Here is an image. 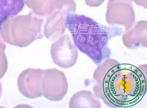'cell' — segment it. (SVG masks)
Segmentation results:
<instances>
[{"instance_id":"obj_10","label":"cell","mask_w":147,"mask_h":108,"mask_svg":"<svg viewBox=\"0 0 147 108\" xmlns=\"http://www.w3.org/2000/svg\"><path fill=\"white\" fill-rule=\"evenodd\" d=\"M70 108H100L101 105L94 93L88 90H82L75 93L69 102Z\"/></svg>"},{"instance_id":"obj_14","label":"cell","mask_w":147,"mask_h":108,"mask_svg":"<svg viewBox=\"0 0 147 108\" xmlns=\"http://www.w3.org/2000/svg\"><path fill=\"white\" fill-rule=\"evenodd\" d=\"M84 1L90 7H98L104 3L105 0H84Z\"/></svg>"},{"instance_id":"obj_16","label":"cell","mask_w":147,"mask_h":108,"mask_svg":"<svg viewBox=\"0 0 147 108\" xmlns=\"http://www.w3.org/2000/svg\"><path fill=\"white\" fill-rule=\"evenodd\" d=\"M2 93V87L1 83L0 82V97H1Z\"/></svg>"},{"instance_id":"obj_3","label":"cell","mask_w":147,"mask_h":108,"mask_svg":"<svg viewBox=\"0 0 147 108\" xmlns=\"http://www.w3.org/2000/svg\"><path fill=\"white\" fill-rule=\"evenodd\" d=\"M44 21L30 12L25 15L11 16L0 27V34L5 42L25 47L42 38Z\"/></svg>"},{"instance_id":"obj_1","label":"cell","mask_w":147,"mask_h":108,"mask_svg":"<svg viewBox=\"0 0 147 108\" xmlns=\"http://www.w3.org/2000/svg\"><path fill=\"white\" fill-rule=\"evenodd\" d=\"M95 95L110 108H129L139 104L147 92V64L121 63L107 59L93 74Z\"/></svg>"},{"instance_id":"obj_2","label":"cell","mask_w":147,"mask_h":108,"mask_svg":"<svg viewBox=\"0 0 147 108\" xmlns=\"http://www.w3.org/2000/svg\"><path fill=\"white\" fill-rule=\"evenodd\" d=\"M66 25L77 49L97 65L110 58L109 41L123 33L119 27L103 25L90 17L74 13L67 15Z\"/></svg>"},{"instance_id":"obj_4","label":"cell","mask_w":147,"mask_h":108,"mask_svg":"<svg viewBox=\"0 0 147 108\" xmlns=\"http://www.w3.org/2000/svg\"><path fill=\"white\" fill-rule=\"evenodd\" d=\"M76 4L74 0H57L52 11L46 16L44 34L54 42L64 34L66 29V18L69 13H74Z\"/></svg>"},{"instance_id":"obj_9","label":"cell","mask_w":147,"mask_h":108,"mask_svg":"<svg viewBox=\"0 0 147 108\" xmlns=\"http://www.w3.org/2000/svg\"><path fill=\"white\" fill-rule=\"evenodd\" d=\"M124 45L129 49L147 46V22L141 21L125 30L122 37Z\"/></svg>"},{"instance_id":"obj_7","label":"cell","mask_w":147,"mask_h":108,"mask_svg":"<svg viewBox=\"0 0 147 108\" xmlns=\"http://www.w3.org/2000/svg\"><path fill=\"white\" fill-rule=\"evenodd\" d=\"M51 54L54 63L64 69L74 66L78 57V49L68 34H63L52 43Z\"/></svg>"},{"instance_id":"obj_12","label":"cell","mask_w":147,"mask_h":108,"mask_svg":"<svg viewBox=\"0 0 147 108\" xmlns=\"http://www.w3.org/2000/svg\"><path fill=\"white\" fill-rule=\"evenodd\" d=\"M57 0H24V3L39 17L47 16L52 11Z\"/></svg>"},{"instance_id":"obj_6","label":"cell","mask_w":147,"mask_h":108,"mask_svg":"<svg viewBox=\"0 0 147 108\" xmlns=\"http://www.w3.org/2000/svg\"><path fill=\"white\" fill-rule=\"evenodd\" d=\"M106 21L111 25H120L130 28L136 21V15L131 0H109Z\"/></svg>"},{"instance_id":"obj_13","label":"cell","mask_w":147,"mask_h":108,"mask_svg":"<svg viewBox=\"0 0 147 108\" xmlns=\"http://www.w3.org/2000/svg\"><path fill=\"white\" fill-rule=\"evenodd\" d=\"M6 44L5 41L0 34V79L6 74L8 63L5 54Z\"/></svg>"},{"instance_id":"obj_8","label":"cell","mask_w":147,"mask_h":108,"mask_svg":"<svg viewBox=\"0 0 147 108\" xmlns=\"http://www.w3.org/2000/svg\"><path fill=\"white\" fill-rule=\"evenodd\" d=\"M42 69L29 68L20 74L18 87L24 96L36 98L42 96Z\"/></svg>"},{"instance_id":"obj_5","label":"cell","mask_w":147,"mask_h":108,"mask_svg":"<svg viewBox=\"0 0 147 108\" xmlns=\"http://www.w3.org/2000/svg\"><path fill=\"white\" fill-rule=\"evenodd\" d=\"M68 90L67 77L62 71L58 69L43 70L42 96L47 99L59 101L63 99Z\"/></svg>"},{"instance_id":"obj_15","label":"cell","mask_w":147,"mask_h":108,"mask_svg":"<svg viewBox=\"0 0 147 108\" xmlns=\"http://www.w3.org/2000/svg\"><path fill=\"white\" fill-rule=\"evenodd\" d=\"M134 1L137 5L142 6L144 8H147V0H131Z\"/></svg>"},{"instance_id":"obj_11","label":"cell","mask_w":147,"mask_h":108,"mask_svg":"<svg viewBox=\"0 0 147 108\" xmlns=\"http://www.w3.org/2000/svg\"><path fill=\"white\" fill-rule=\"evenodd\" d=\"M24 6V0H0V27L10 17L20 12Z\"/></svg>"}]
</instances>
